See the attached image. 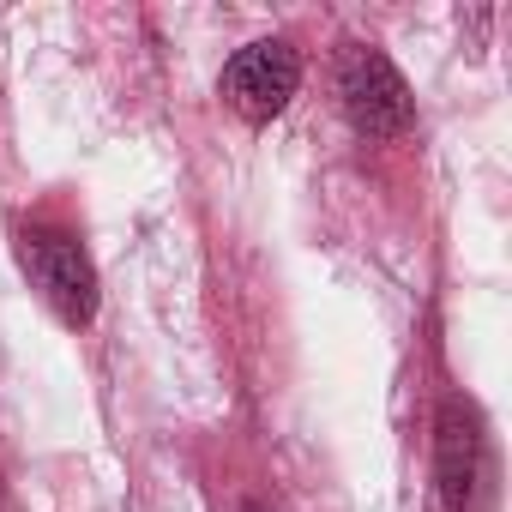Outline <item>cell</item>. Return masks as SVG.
Returning a JSON list of instances; mask_svg holds the SVG:
<instances>
[{
	"instance_id": "4",
	"label": "cell",
	"mask_w": 512,
	"mask_h": 512,
	"mask_svg": "<svg viewBox=\"0 0 512 512\" xmlns=\"http://www.w3.org/2000/svg\"><path fill=\"white\" fill-rule=\"evenodd\" d=\"M223 103L247 121V127H266V121H278L284 109H290V97L302 91V61H296V49L290 43H278V37H266V43H247V49H235V61L223 67Z\"/></svg>"
},
{
	"instance_id": "5",
	"label": "cell",
	"mask_w": 512,
	"mask_h": 512,
	"mask_svg": "<svg viewBox=\"0 0 512 512\" xmlns=\"http://www.w3.org/2000/svg\"><path fill=\"white\" fill-rule=\"evenodd\" d=\"M241 512H278V506H266V500H247V506H241Z\"/></svg>"
},
{
	"instance_id": "2",
	"label": "cell",
	"mask_w": 512,
	"mask_h": 512,
	"mask_svg": "<svg viewBox=\"0 0 512 512\" xmlns=\"http://www.w3.org/2000/svg\"><path fill=\"white\" fill-rule=\"evenodd\" d=\"M13 247H19V266H25L31 290L49 302V314L61 326H73V332H85L97 320V302H103L97 266H91L85 241L67 235V229H55V223H25L13 235Z\"/></svg>"
},
{
	"instance_id": "1",
	"label": "cell",
	"mask_w": 512,
	"mask_h": 512,
	"mask_svg": "<svg viewBox=\"0 0 512 512\" xmlns=\"http://www.w3.org/2000/svg\"><path fill=\"white\" fill-rule=\"evenodd\" d=\"M494 446L488 422L470 398H440L434 416V488L446 512H500V482H494Z\"/></svg>"
},
{
	"instance_id": "3",
	"label": "cell",
	"mask_w": 512,
	"mask_h": 512,
	"mask_svg": "<svg viewBox=\"0 0 512 512\" xmlns=\"http://www.w3.org/2000/svg\"><path fill=\"white\" fill-rule=\"evenodd\" d=\"M338 97H344V115H350V127L362 139H398L416 121V97H410L404 73L380 49H368V43L344 49V61H338Z\"/></svg>"
}]
</instances>
